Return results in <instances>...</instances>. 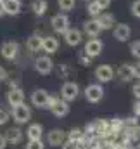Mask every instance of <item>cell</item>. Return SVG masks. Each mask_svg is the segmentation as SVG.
<instances>
[{
	"instance_id": "42",
	"label": "cell",
	"mask_w": 140,
	"mask_h": 149,
	"mask_svg": "<svg viewBox=\"0 0 140 149\" xmlns=\"http://www.w3.org/2000/svg\"><path fill=\"white\" fill-rule=\"evenodd\" d=\"M137 149H140V142H139V144H137Z\"/></svg>"
},
{
	"instance_id": "6",
	"label": "cell",
	"mask_w": 140,
	"mask_h": 149,
	"mask_svg": "<svg viewBox=\"0 0 140 149\" xmlns=\"http://www.w3.org/2000/svg\"><path fill=\"white\" fill-rule=\"evenodd\" d=\"M12 118H14V121H16L17 125L28 123L30 118H31V109H30V106H26L24 102L14 106V108H12Z\"/></svg>"
},
{
	"instance_id": "20",
	"label": "cell",
	"mask_w": 140,
	"mask_h": 149,
	"mask_svg": "<svg viewBox=\"0 0 140 149\" xmlns=\"http://www.w3.org/2000/svg\"><path fill=\"white\" fill-rule=\"evenodd\" d=\"M83 31H85L88 37H99V33H100L102 30H100L99 23L95 21V17H92V19H88V21L83 23Z\"/></svg>"
},
{
	"instance_id": "7",
	"label": "cell",
	"mask_w": 140,
	"mask_h": 149,
	"mask_svg": "<svg viewBox=\"0 0 140 149\" xmlns=\"http://www.w3.org/2000/svg\"><path fill=\"white\" fill-rule=\"evenodd\" d=\"M49 102H50V94L45 88H36L31 94V104L38 109H49Z\"/></svg>"
},
{
	"instance_id": "39",
	"label": "cell",
	"mask_w": 140,
	"mask_h": 149,
	"mask_svg": "<svg viewBox=\"0 0 140 149\" xmlns=\"http://www.w3.org/2000/svg\"><path fill=\"white\" fill-rule=\"evenodd\" d=\"M5 80H7V70L3 66H0V83L5 81Z\"/></svg>"
},
{
	"instance_id": "8",
	"label": "cell",
	"mask_w": 140,
	"mask_h": 149,
	"mask_svg": "<svg viewBox=\"0 0 140 149\" xmlns=\"http://www.w3.org/2000/svg\"><path fill=\"white\" fill-rule=\"evenodd\" d=\"M102 50H104V42L97 37H92L85 43V54L88 57H92V59L94 57H99L102 54Z\"/></svg>"
},
{
	"instance_id": "26",
	"label": "cell",
	"mask_w": 140,
	"mask_h": 149,
	"mask_svg": "<svg viewBox=\"0 0 140 149\" xmlns=\"http://www.w3.org/2000/svg\"><path fill=\"white\" fill-rule=\"evenodd\" d=\"M57 5H59L61 12H69L76 7V0H57Z\"/></svg>"
},
{
	"instance_id": "12",
	"label": "cell",
	"mask_w": 140,
	"mask_h": 149,
	"mask_svg": "<svg viewBox=\"0 0 140 149\" xmlns=\"http://www.w3.org/2000/svg\"><path fill=\"white\" fill-rule=\"evenodd\" d=\"M64 141H66V132H64L62 128H52V130H49V134H47V142H49L50 146H54V148L62 146Z\"/></svg>"
},
{
	"instance_id": "4",
	"label": "cell",
	"mask_w": 140,
	"mask_h": 149,
	"mask_svg": "<svg viewBox=\"0 0 140 149\" xmlns=\"http://www.w3.org/2000/svg\"><path fill=\"white\" fill-rule=\"evenodd\" d=\"M50 23H52L54 31L59 33V35L66 33V31L71 28V21H69V17H68L66 12H59V14H55V16L50 19Z\"/></svg>"
},
{
	"instance_id": "16",
	"label": "cell",
	"mask_w": 140,
	"mask_h": 149,
	"mask_svg": "<svg viewBox=\"0 0 140 149\" xmlns=\"http://www.w3.org/2000/svg\"><path fill=\"white\" fill-rule=\"evenodd\" d=\"M7 102H9V106H17V104H21V102H24V92L19 88V87H16V88H10L9 92H7Z\"/></svg>"
},
{
	"instance_id": "36",
	"label": "cell",
	"mask_w": 140,
	"mask_h": 149,
	"mask_svg": "<svg viewBox=\"0 0 140 149\" xmlns=\"http://www.w3.org/2000/svg\"><path fill=\"white\" fill-rule=\"evenodd\" d=\"M132 92H133V95H135V99H140V81H137V83L133 85V88H132Z\"/></svg>"
},
{
	"instance_id": "3",
	"label": "cell",
	"mask_w": 140,
	"mask_h": 149,
	"mask_svg": "<svg viewBox=\"0 0 140 149\" xmlns=\"http://www.w3.org/2000/svg\"><path fill=\"white\" fill-rule=\"evenodd\" d=\"M61 99H64L66 102H71L74 99H78L80 95V85L76 81H64L62 87H61V92H59Z\"/></svg>"
},
{
	"instance_id": "14",
	"label": "cell",
	"mask_w": 140,
	"mask_h": 149,
	"mask_svg": "<svg viewBox=\"0 0 140 149\" xmlns=\"http://www.w3.org/2000/svg\"><path fill=\"white\" fill-rule=\"evenodd\" d=\"M95 21L99 23V26H100L102 31H104V30H112L114 24H116V17H114L111 12H100V14L95 17Z\"/></svg>"
},
{
	"instance_id": "2",
	"label": "cell",
	"mask_w": 140,
	"mask_h": 149,
	"mask_svg": "<svg viewBox=\"0 0 140 149\" xmlns=\"http://www.w3.org/2000/svg\"><path fill=\"white\" fill-rule=\"evenodd\" d=\"M49 109L52 111L54 116L57 118H64L69 114V102H66L61 97H52L50 95V102H49Z\"/></svg>"
},
{
	"instance_id": "1",
	"label": "cell",
	"mask_w": 140,
	"mask_h": 149,
	"mask_svg": "<svg viewBox=\"0 0 140 149\" xmlns=\"http://www.w3.org/2000/svg\"><path fill=\"white\" fill-rule=\"evenodd\" d=\"M83 95H85V99L90 104L100 102L102 97H104V87H102V83H90V85H87L85 90H83Z\"/></svg>"
},
{
	"instance_id": "13",
	"label": "cell",
	"mask_w": 140,
	"mask_h": 149,
	"mask_svg": "<svg viewBox=\"0 0 140 149\" xmlns=\"http://www.w3.org/2000/svg\"><path fill=\"white\" fill-rule=\"evenodd\" d=\"M62 37H64V42H66V45H69V47H78L80 43H81V31L78 30V28H69L66 33H62Z\"/></svg>"
},
{
	"instance_id": "11",
	"label": "cell",
	"mask_w": 140,
	"mask_h": 149,
	"mask_svg": "<svg viewBox=\"0 0 140 149\" xmlns=\"http://www.w3.org/2000/svg\"><path fill=\"white\" fill-rule=\"evenodd\" d=\"M95 78H97L99 83H109L114 78V70L109 64H100L95 70Z\"/></svg>"
},
{
	"instance_id": "9",
	"label": "cell",
	"mask_w": 140,
	"mask_h": 149,
	"mask_svg": "<svg viewBox=\"0 0 140 149\" xmlns=\"http://www.w3.org/2000/svg\"><path fill=\"white\" fill-rule=\"evenodd\" d=\"M35 70H36V73L47 76V74L52 73V70H54V61L50 59V56H40V57L35 59Z\"/></svg>"
},
{
	"instance_id": "41",
	"label": "cell",
	"mask_w": 140,
	"mask_h": 149,
	"mask_svg": "<svg viewBox=\"0 0 140 149\" xmlns=\"http://www.w3.org/2000/svg\"><path fill=\"white\" fill-rule=\"evenodd\" d=\"M5 16V10H3V0H0V17Z\"/></svg>"
},
{
	"instance_id": "30",
	"label": "cell",
	"mask_w": 140,
	"mask_h": 149,
	"mask_svg": "<svg viewBox=\"0 0 140 149\" xmlns=\"http://www.w3.org/2000/svg\"><path fill=\"white\" fill-rule=\"evenodd\" d=\"M130 10H132V16H133V17L140 19V0H135V2L132 3Z\"/></svg>"
},
{
	"instance_id": "28",
	"label": "cell",
	"mask_w": 140,
	"mask_h": 149,
	"mask_svg": "<svg viewBox=\"0 0 140 149\" xmlns=\"http://www.w3.org/2000/svg\"><path fill=\"white\" fill-rule=\"evenodd\" d=\"M130 54H132L133 57L140 59V40H135V42L130 43Z\"/></svg>"
},
{
	"instance_id": "34",
	"label": "cell",
	"mask_w": 140,
	"mask_h": 149,
	"mask_svg": "<svg viewBox=\"0 0 140 149\" xmlns=\"http://www.w3.org/2000/svg\"><path fill=\"white\" fill-rule=\"evenodd\" d=\"M133 116L140 118V99H135L133 102Z\"/></svg>"
},
{
	"instance_id": "37",
	"label": "cell",
	"mask_w": 140,
	"mask_h": 149,
	"mask_svg": "<svg viewBox=\"0 0 140 149\" xmlns=\"http://www.w3.org/2000/svg\"><path fill=\"white\" fill-rule=\"evenodd\" d=\"M80 63H81L83 66H90V63H92V57H88V56L85 54V56H81V57H80Z\"/></svg>"
},
{
	"instance_id": "32",
	"label": "cell",
	"mask_w": 140,
	"mask_h": 149,
	"mask_svg": "<svg viewBox=\"0 0 140 149\" xmlns=\"http://www.w3.org/2000/svg\"><path fill=\"white\" fill-rule=\"evenodd\" d=\"M9 118H10V114L5 111L3 108H0V127H2V125H5V123L9 121Z\"/></svg>"
},
{
	"instance_id": "29",
	"label": "cell",
	"mask_w": 140,
	"mask_h": 149,
	"mask_svg": "<svg viewBox=\"0 0 140 149\" xmlns=\"http://www.w3.org/2000/svg\"><path fill=\"white\" fill-rule=\"evenodd\" d=\"M68 139H76V141L81 142V139H83V130H81V128H73L69 134H68Z\"/></svg>"
},
{
	"instance_id": "33",
	"label": "cell",
	"mask_w": 140,
	"mask_h": 149,
	"mask_svg": "<svg viewBox=\"0 0 140 149\" xmlns=\"http://www.w3.org/2000/svg\"><path fill=\"white\" fill-rule=\"evenodd\" d=\"M123 121H125V127L139 125V120H137V116H130V118H126V120H123Z\"/></svg>"
},
{
	"instance_id": "31",
	"label": "cell",
	"mask_w": 140,
	"mask_h": 149,
	"mask_svg": "<svg viewBox=\"0 0 140 149\" xmlns=\"http://www.w3.org/2000/svg\"><path fill=\"white\" fill-rule=\"evenodd\" d=\"M26 149H45V146H43L42 141H28Z\"/></svg>"
},
{
	"instance_id": "40",
	"label": "cell",
	"mask_w": 140,
	"mask_h": 149,
	"mask_svg": "<svg viewBox=\"0 0 140 149\" xmlns=\"http://www.w3.org/2000/svg\"><path fill=\"white\" fill-rule=\"evenodd\" d=\"M5 146H7V141L3 135H0V149H5Z\"/></svg>"
},
{
	"instance_id": "18",
	"label": "cell",
	"mask_w": 140,
	"mask_h": 149,
	"mask_svg": "<svg viewBox=\"0 0 140 149\" xmlns=\"http://www.w3.org/2000/svg\"><path fill=\"white\" fill-rule=\"evenodd\" d=\"M5 141H7V144H19L21 141H23V130L19 128V127H12V128H9L7 132H5Z\"/></svg>"
},
{
	"instance_id": "24",
	"label": "cell",
	"mask_w": 140,
	"mask_h": 149,
	"mask_svg": "<svg viewBox=\"0 0 140 149\" xmlns=\"http://www.w3.org/2000/svg\"><path fill=\"white\" fill-rule=\"evenodd\" d=\"M30 7H31L35 16H43L47 12V9H49V2L47 0H31Z\"/></svg>"
},
{
	"instance_id": "17",
	"label": "cell",
	"mask_w": 140,
	"mask_h": 149,
	"mask_svg": "<svg viewBox=\"0 0 140 149\" xmlns=\"http://www.w3.org/2000/svg\"><path fill=\"white\" fill-rule=\"evenodd\" d=\"M42 50L47 52V56H52L59 50V40L55 37H43L42 40Z\"/></svg>"
},
{
	"instance_id": "5",
	"label": "cell",
	"mask_w": 140,
	"mask_h": 149,
	"mask_svg": "<svg viewBox=\"0 0 140 149\" xmlns=\"http://www.w3.org/2000/svg\"><path fill=\"white\" fill-rule=\"evenodd\" d=\"M19 54V43L14 42V40H5L2 45H0V56L5 59V61H14Z\"/></svg>"
},
{
	"instance_id": "25",
	"label": "cell",
	"mask_w": 140,
	"mask_h": 149,
	"mask_svg": "<svg viewBox=\"0 0 140 149\" xmlns=\"http://www.w3.org/2000/svg\"><path fill=\"white\" fill-rule=\"evenodd\" d=\"M87 12H88V16L90 17H97L100 12H104L99 5H97V2L95 0H92V2H88V5H87Z\"/></svg>"
},
{
	"instance_id": "23",
	"label": "cell",
	"mask_w": 140,
	"mask_h": 149,
	"mask_svg": "<svg viewBox=\"0 0 140 149\" xmlns=\"http://www.w3.org/2000/svg\"><path fill=\"white\" fill-rule=\"evenodd\" d=\"M130 142H137L140 139V125H132V127H125L121 132Z\"/></svg>"
},
{
	"instance_id": "35",
	"label": "cell",
	"mask_w": 140,
	"mask_h": 149,
	"mask_svg": "<svg viewBox=\"0 0 140 149\" xmlns=\"http://www.w3.org/2000/svg\"><path fill=\"white\" fill-rule=\"evenodd\" d=\"M95 2H97V5L104 10V9H107V7L111 5V2H112V0H95Z\"/></svg>"
},
{
	"instance_id": "38",
	"label": "cell",
	"mask_w": 140,
	"mask_h": 149,
	"mask_svg": "<svg viewBox=\"0 0 140 149\" xmlns=\"http://www.w3.org/2000/svg\"><path fill=\"white\" fill-rule=\"evenodd\" d=\"M132 68H133V78H140V63L132 64Z\"/></svg>"
},
{
	"instance_id": "21",
	"label": "cell",
	"mask_w": 140,
	"mask_h": 149,
	"mask_svg": "<svg viewBox=\"0 0 140 149\" xmlns=\"http://www.w3.org/2000/svg\"><path fill=\"white\" fill-rule=\"evenodd\" d=\"M42 40L43 37H40V35H31V37H28L26 40V49L31 52V54H36V52H40L42 50Z\"/></svg>"
},
{
	"instance_id": "15",
	"label": "cell",
	"mask_w": 140,
	"mask_h": 149,
	"mask_svg": "<svg viewBox=\"0 0 140 149\" xmlns=\"http://www.w3.org/2000/svg\"><path fill=\"white\" fill-rule=\"evenodd\" d=\"M5 16H19L23 10V0H3Z\"/></svg>"
},
{
	"instance_id": "22",
	"label": "cell",
	"mask_w": 140,
	"mask_h": 149,
	"mask_svg": "<svg viewBox=\"0 0 140 149\" xmlns=\"http://www.w3.org/2000/svg\"><path fill=\"white\" fill-rule=\"evenodd\" d=\"M42 135H43V127L40 123H31L26 130V137L30 141H42Z\"/></svg>"
},
{
	"instance_id": "27",
	"label": "cell",
	"mask_w": 140,
	"mask_h": 149,
	"mask_svg": "<svg viewBox=\"0 0 140 149\" xmlns=\"http://www.w3.org/2000/svg\"><path fill=\"white\" fill-rule=\"evenodd\" d=\"M81 148V142L76 141V139H68L62 142V149H80Z\"/></svg>"
},
{
	"instance_id": "19",
	"label": "cell",
	"mask_w": 140,
	"mask_h": 149,
	"mask_svg": "<svg viewBox=\"0 0 140 149\" xmlns=\"http://www.w3.org/2000/svg\"><path fill=\"white\" fill-rule=\"evenodd\" d=\"M114 73L118 74L123 81H132V80H133V68H132V64H128V63L119 64Z\"/></svg>"
},
{
	"instance_id": "10",
	"label": "cell",
	"mask_w": 140,
	"mask_h": 149,
	"mask_svg": "<svg viewBox=\"0 0 140 149\" xmlns=\"http://www.w3.org/2000/svg\"><path fill=\"white\" fill-rule=\"evenodd\" d=\"M112 37L118 42H128L130 37H132V28L128 24H125V23H118L112 28Z\"/></svg>"
}]
</instances>
